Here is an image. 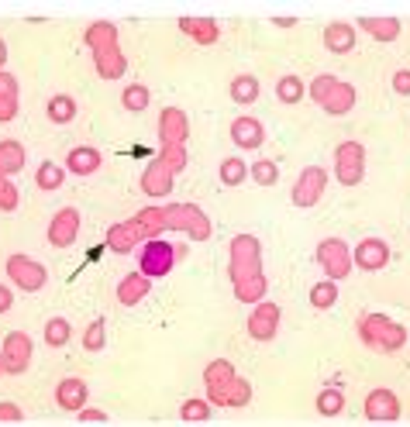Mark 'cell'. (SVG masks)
Returning <instances> with one entry per match:
<instances>
[{
  "mask_svg": "<svg viewBox=\"0 0 410 427\" xmlns=\"http://www.w3.org/2000/svg\"><path fill=\"white\" fill-rule=\"evenodd\" d=\"M80 227H83V214L76 211V207H62V211L52 214L45 238H48L52 248H69V245L80 238Z\"/></svg>",
  "mask_w": 410,
  "mask_h": 427,
  "instance_id": "30bf717a",
  "label": "cell"
},
{
  "mask_svg": "<svg viewBox=\"0 0 410 427\" xmlns=\"http://www.w3.org/2000/svg\"><path fill=\"white\" fill-rule=\"evenodd\" d=\"M32 355H35V344L25 331H11L4 344H0V369L7 376H25L28 365H32Z\"/></svg>",
  "mask_w": 410,
  "mask_h": 427,
  "instance_id": "52a82bcc",
  "label": "cell"
},
{
  "mask_svg": "<svg viewBox=\"0 0 410 427\" xmlns=\"http://www.w3.org/2000/svg\"><path fill=\"white\" fill-rule=\"evenodd\" d=\"M386 321H390V317H386V314H376V310L362 314V317H359V324H355V328H359V342L366 344V348H372V351H376L379 331H383V324H386Z\"/></svg>",
  "mask_w": 410,
  "mask_h": 427,
  "instance_id": "e575fe53",
  "label": "cell"
},
{
  "mask_svg": "<svg viewBox=\"0 0 410 427\" xmlns=\"http://www.w3.org/2000/svg\"><path fill=\"white\" fill-rule=\"evenodd\" d=\"M104 344H107V321L93 317L90 328L83 331V351H104Z\"/></svg>",
  "mask_w": 410,
  "mask_h": 427,
  "instance_id": "7bdbcfd3",
  "label": "cell"
},
{
  "mask_svg": "<svg viewBox=\"0 0 410 427\" xmlns=\"http://www.w3.org/2000/svg\"><path fill=\"white\" fill-rule=\"evenodd\" d=\"M362 410H366V421H372V424H397L400 414H404L400 396L393 389H386V386L372 389L366 396V403H362Z\"/></svg>",
  "mask_w": 410,
  "mask_h": 427,
  "instance_id": "8fae6325",
  "label": "cell"
},
{
  "mask_svg": "<svg viewBox=\"0 0 410 427\" xmlns=\"http://www.w3.org/2000/svg\"><path fill=\"white\" fill-rule=\"evenodd\" d=\"M210 414H214V403L207 396H190V400L179 403V421L183 424H207Z\"/></svg>",
  "mask_w": 410,
  "mask_h": 427,
  "instance_id": "4dcf8cb0",
  "label": "cell"
},
{
  "mask_svg": "<svg viewBox=\"0 0 410 427\" xmlns=\"http://www.w3.org/2000/svg\"><path fill=\"white\" fill-rule=\"evenodd\" d=\"M390 86H393L397 97H410V69H397V73L390 76Z\"/></svg>",
  "mask_w": 410,
  "mask_h": 427,
  "instance_id": "c3c4849f",
  "label": "cell"
},
{
  "mask_svg": "<svg viewBox=\"0 0 410 427\" xmlns=\"http://www.w3.org/2000/svg\"><path fill=\"white\" fill-rule=\"evenodd\" d=\"M179 31L204 48L221 42V21H214V18H179Z\"/></svg>",
  "mask_w": 410,
  "mask_h": 427,
  "instance_id": "44dd1931",
  "label": "cell"
},
{
  "mask_svg": "<svg viewBox=\"0 0 410 427\" xmlns=\"http://www.w3.org/2000/svg\"><path fill=\"white\" fill-rule=\"evenodd\" d=\"M183 255H186L183 245H172V241H163V238H152V241H145L142 252H138V272H145L149 279H165Z\"/></svg>",
  "mask_w": 410,
  "mask_h": 427,
  "instance_id": "3957f363",
  "label": "cell"
},
{
  "mask_svg": "<svg viewBox=\"0 0 410 427\" xmlns=\"http://www.w3.org/2000/svg\"><path fill=\"white\" fill-rule=\"evenodd\" d=\"M0 97L18 100V76H14V73H7V69H0Z\"/></svg>",
  "mask_w": 410,
  "mask_h": 427,
  "instance_id": "681fc988",
  "label": "cell"
},
{
  "mask_svg": "<svg viewBox=\"0 0 410 427\" xmlns=\"http://www.w3.org/2000/svg\"><path fill=\"white\" fill-rule=\"evenodd\" d=\"M156 159H159L169 172H183L190 155H186V145H159V148H156Z\"/></svg>",
  "mask_w": 410,
  "mask_h": 427,
  "instance_id": "ab89813d",
  "label": "cell"
},
{
  "mask_svg": "<svg viewBox=\"0 0 410 427\" xmlns=\"http://www.w3.org/2000/svg\"><path fill=\"white\" fill-rule=\"evenodd\" d=\"M0 376H4V369H0Z\"/></svg>",
  "mask_w": 410,
  "mask_h": 427,
  "instance_id": "11a10c76",
  "label": "cell"
},
{
  "mask_svg": "<svg viewBox=\"0 0 410 427\" xmlns=\"http://www.w3.org/2000/svg\"><path fill=\"white\" fill-rule=\"evenodd\" d=\"M334 179L341 186H359L366 179V145L362 141H341L334 148Z\"/></svg>",
  "mask_w": 410,
  "mask_h": 427,
  "instance_id": "277c9868",
  "label": "cell"
},
{
  "mask_svg": "<svg viewBox=\"0 0 410 427\" xmlns=\"http://www.w3.org/2000/svg\"><path fill=\"white\" fill-rule=\"evenodd\" d=\"M18 100H7V97H0V125H11L14 118H18Z\"/></svg>",
  "mask_w": 410,
  "mask_h": 427,
  "instance_id": "f907efd6",
  "label": "cell"
},
{
  "mask_svg": "<svg viewBox=\"0 0 410 427\" xmlns=\"http://www.w3.org/2000/svg\"><path fill=\"white\" fill-rule=\"evenodd\" d=\"M214 407H228V410H242V407H248L252 403V383L248 379H242V376H235L231 383L224 386L214 400H210Z\"/></svg>",
  "mask_w": 410,
  "mask_h": 427,
  "instance_id": "7402d4cb",
  "label": "cell"
},
{
  "mask_svg": "<svg viewBox=\"0 0 410 427\" xmlns=\"http://www.w3.org/2000/svg\"><path fill=\"white\" fill-rule=\"evenodd\" d=\"M93 69L100 80H121L128 73V55H124L118 45H104V48H93Z\"/></svg>",
  "mask_w": 410,
  "mask_h": 427,
  "instance_id": "9a60e30c",
  "label": "cell"
},
{
  "mask_svg": "<svg viewBox=\"0 0 410 427\" xmlns=\"http://www.w3.org/2000/svg\"><path fill=\"white\" fill-rule=\"evenodd\" d=\"M41 338H45L48 348H62V344H69V338H73V324L66 317H48Z\"/></svg>",
  "mask_w": 410,
  "mask_h": 427,
  "instance_id": "8d00e7d4",
  "label": "cell"
},
{
  "mask_svg": "<svg viewBox=\"0 0 410 427\" xmlns=\"http://www.w3.org/2000/svg\"><path fill=\"white\" fill-rule=\"evenodd\" d=\"M238 372H235V365L228 362V358H214V362H207L204 365V386H207V400H214L224 386L231 383Z\"/></svg>",
  "mask_w": 410,
  "mask_h": 427,
  "instance_id": "cb8c5ba5",
  "label": "cell"
},
{
  "mask_svg": "<svg viewBox=\"0 0 410 427\" xmlns=\"http://www.w3.org/2000/svg\"><path fill=\"white\" fill-rule=\"evenodd\" d=\"M62 183H66V166H59V162H41L35 169V186L39 190H59Z\"/></svg>",
  "mask_w": 410,
  "mask_h": 427,
  "instance_id": "74e56055",
  "label": "cell"
},
{
  "mask_svg": "<svg viewBox=\"0 0 410 427\" xmlns=\"http://www.w3.org/2000/svg\"><path fill=\"white\" fill-rule=\"evenodd\" d=\"M231 141H235L238 148H248V152L262 148V141H266V128H262V121H259V118H252V114L235 118V121H231Z\"/></svg>",
  "mask_w": 410,
  "mask_h": 427,
  "instance_id": "e0dca14e",
  "label": "cell"
},
{
  "mask_svg": "<svg viewBox=\"0 0 410 427\" xmlns=\"http://www.w3.org/2000/svg\"><path fill=\"white\" fill-rule=\"evenodd\" d=\"M235 286V300H242V303H259V300H266L269 293V279H266V272H259V276H248V279H238V283H231Z\"/></svg>",
  "mask_w": 410,
  "mask_h": 427,
  "instance_id": "f1b7e54d",
  "label": "cell"
},
{
  "mask_svg": "<svg viewBox=\"0 0 410 427\" xmlns=\"http://www.w3.org/2000/svg\"><path fill=\"white\" fill-rule=\"evenodd\" d=\"M334 83H338V80H334L331 73H317V76L310 80V86H307V93H310V100H314V104L321 107V104H324V97H328L331 90H334Z\"/></svg>",
  "mask_w": 410,
  "mask_h": 427,
  "instance_id": "ee69618b",
  "label": "cell"
},
{
  "mask_svg": "<svg viewBox=\"0 0 410 427\" xmlns=\"http://www.w3.org/2000/svg\"><path fill=\"white\" fill-rule=\"evenodd\" d=\"M11 307H14V290L7 283H0V314H7Z\"/></svg>",
  "mask_w": 410,
  "mask_h": 427,
  "instance_id": "816d5d0a",
  "label": "cell"
},
{
  "mask_svg": "<svg viewBox=\"0 0 410 427\" xmlns=\"http://www.w3.org/2000/svg\"><path fill=\"white\" fill-rule=\"evenodd\" d=\"M121 104L128 114H142V111H149V104H152V90L145 83H128L121 90Z\"/></svg>",
  "mask_w": 410,
  "mask_h": 427,
  "instance_id": "836d02e7",
  "label": "cell"
},
{
  "mask_svg": "<svg viewBox=\"0 0 410 427\" xmlns=\"http://www.w3.org/2000/svg\"><path fill=\"white\" fill-rule=\"evenodd\" d=\"M276 100H280V104H300V100H303V80L293 76V73L280 76V80H276Z\"/></svg>",
  "mask_w": 410,
  "mask_h": 427,
  "instance_id": "60d3db41",
  "label": "cell"
},
{
  "mask_svg": "<svg viewBox=\"0 0 410 427\" xmlns=\"http://www.w3.org/2000/svg\"><path fill=\"white\" fill-rule=\"evenodd\" d=\"M262 272V241L255 234H235L231 245H228V279L238 283L248 276H259Z\"/></svg>",
  "mask_w": 410,
  "mask_h": 427,
  "instance_id": "7a4b0ae2",
  "label": "cell"
},
{
  "mask_svg": "<svg viewBox=\"0 0 410 427\" xmlns=\"http://www.w3.org/2000/svg\"><path fill=\"white\" fill-rule=\"evenodd\" d=\"M4 66H7V42L0 38V69H4Z\"/></svg>",
  "mask_w": 410,
  "mask_h": 427,
  "instance_id": "db71d44e",
  "label": "cell"
},
{
  "mask_svg": "<svg viewBox=\"0 0 410 427\" xmlns=\"http://www.w3.org/2000/svg\"><path fill=\"white\" fill-rule=\"evenodd\" d=\"M355 100H359V93H355V86L352 83H334V90H331L328 97H324V104H321V111L324 114H331V118H345L352 107H355Z\"/></svg>",
  "mask_w": 410,
  "mask_h": 427,
  "instance_id": "603a6c76",
  "label": "cell"
},
{
  "mask_svg": "<svg viewBox=\"0 0 410 427\" xmlns=\"http://www.w3.org/2000/svg\"><path fill=\"white\" fill-rule=\"evenodd\" d=\"M25 421V410L11 400H0V424H21Z\"/></svg>",
  "mask_w": 410,
  "mask_h": 427,
  "instance_id": "bcb514c9",
  "label": "cell"
},
{
  "mask_svg": "<svg viewBox=\"0 0 410 427\" xmlns=\"http://www.w3.org/2000/svg\"><path fill=\"white\" fill-rule=\"evenodd\" d=\"M321 42L334 55H348L355 48V42H359V31H355L352 21H331L328 28H324V35H321Z\"/></svg>",
  "mask_w": 410,
  "mask_h": 427,
  "instance_id": "ac0fdd59",
  "label": "cell"
},
{
  "mask_svg": "<svg viewBox=\"0 0 410 427\" xmlns=\"http://www.w3.org/2000/svg\"><path fill=\"white\" fill-rule=\"evenodd\" d=\"M324 190H328V169H321V166H307V169L296 176L289 200H293L296 207L307 211V207H317V204H321Z\"/></svg>",
  "mask_w": 410,
  "mask_h": 427,
  "instance_id": "9c48e42d",
  "label": "cell"
},
{
  "mask_svg": "<svg viewBox=\"0 0 410 427\" xmlns=\"http://www.w3.org/2000/svg\"><path fill=\"white\" fill-rule=\"evenodd\" d=\"M25 145L21 141H14V138H7V141H0V176L4 179H11L14 172L25 169Z\"/></svg>",
  "mask_w": 410,
  "mask_h": 427,
  "instance_id": "83f0119b",
  "label": "cell"
},
{
  "mask_svg": "<svg viewBox=\"0 0 410 427\" xmlns=\"http://www.w3.org/2000/svg\"><path fill=\"white\" fill-rule=\"evenodd\" d=\"M338 303V283L334 279H321L310 286V307L314 310H331Z\"/></svg>",
  "mask_w": 410,
  "mask_h": 427,
  "instance_id": "f35d334b",
  "label": "cell"
},
{
  "mask_svg": "<svg viewBox=\"0 0 410 427\" xmlns=\"http://www.w3.org/2000/svg\"><path fill=\"white\" fill-rule=\"evenodd\" d=\"M76 421L80 424H111V417L104 410H93V407H80L76 410Z\"/></svg>",
  "mask_w": 410,
  "mask_h": 427,
  "instance_id": "7dc6e473",
  "label": "cell"
},
{
  "mask_svg": "<svg viewBox=\"0 0 410 427\" xmlns=\"http://www.w3.org/2000/svg\"><path fill=\"white\" fill-rule=\"evenodd\" d=\"M165 231H183L190 241H207L214 234V224L197 204H152L121 224H111L104 245L118 255H128V252H135L138 241L163 238Z\"/></svg>",
  "mask_w": 410,
  "mask_h": 427,
  "instance_id": "6da1fadb",
  "label": "cell"
},
{
  "mask_svg": "<svg viewBox=\"0 0 410 427\" xmlns=\"http://www.w3.org/2000/svg\"><path fill=\"white\" fill-rule=\"evenodd\" d=\"M86 400H90V386H86V379H80V376H66V379H59V386H55V407L76 414L80 407H86Z\"/></svg>",
  "mask_w": 410,
  "mask_h": 427,
  "instance_id": "2e32d148",
  "label": "cell"
},
{
  "mask_svg": "<svg viewBox=\"0 0 410 427\" xmlns=\"http://www.w3.org/2000/svg\"><path fill=\"white\" fill-rule=\"evenodd\" d=\"M4 269H7V279L18 290H25V293H39V290H45V283H48V269L41 265L39 258L21 255V252H14V255L7 258Z\"/></svg>",
  "mask_w": 410,
  "mask_h": 427,
  "instance_id": "5b68a950",
  "label": "cell"
},
{
  "mask_svg": "<svg viewBox=\"0 0 410 427\" xmlns=\"http://www.w3.org/2000/svg\"><path fill=\"white\" fill-rule=\"evenodd\" d=\"M217 179H221V186H242V183L248 179V162L245 159H238V155L221 159V166H217Z\"/></svg>",
  "mask_w": 410,
  "mask_h": 427,
  "instance_id": "d6a6232c",
  "label": "cell"
},
{
  "mask_svg": "<svg viewBox=\"0 0 410 427\" xmlns=\"http://www.w3.org/2000/svg\"><path fill=\"white\" fill-rule=\"evenodd\" d=\"M352 265L362 269V272H379L390 265V245L383 238H362L355 248H352Z\"/></svg>",
  "mask_w": 410,
  "mask_h": 427,
  "instance_id": "7c38bea8",
  "label": "cell"
},
{
  "mask_svg": "<svg viewBox=\"0 0 410 427\" xmlns=\"http://www.w3.org/2000/svg\"><path fill=\"white\" fill-rule=\"evenodd\" d=\"M248 176L255 179V186H276L280 183V166L273 159H255L248 166Z\"/></svg>",
  "mask_w": 410,
  "mask_h": 427,
  "instance_id": "b9f144b4",
  "label": "cell"
},
{
  "mask_svg": "<svg viewBox=\"0 0 410 427\" xmlns=\"http://www.w3.org/2000/svg\"><path fill=\"white\" fill-rule=\"evenodd\" d=\"M156 131H159V145H186V138H190V118H186V111L163 107Z\"/></svg>",
  "mask_w": 410,
  "mask_h": 427,
  "instance_id": "4fadbf2b",
  "label": "cell"
},
{
  "mask_svg": "<svg viewBox=\"0 0 410 427\" xmlns=\"http://www.w3.org/2000/svg\"><path fill=\"white\" fill-rule=\"evenodd\" d=\"M280 321H283L280 303H273V300H259V303L252 307L248 321H245L248 338H252V342H273V338L280 335Z\"/></svg>",
  "mask_w": 410,
  "mask_h": 427,
  "instance_id": "ba28073f",
  "label": "cell"
},
{
  "mask_svg": "<svg viewBox=\"0 0 410 427\" xmlns=\"http://www.w3.org/2000/svg\"><path fill=\"white\" fill-rule=\"evenodd\" d=\"M404 344H407V328H404V324H397V321L390 317V321L383 324V331H379L376 351H383V355H397Z\"/></svg>",
  "mask_w": 410,
  "mask_h": 427,
  "instance_id": "f546056e",
  "label": "cell"
},
{
  "mask_svg": "<svg viewBox=\"0 0 410 427\" xmlns=\"http://www.w3.org/2000/svg\"><path fill=\"white\" fill-rule=\"evenodd\" d=\"M45 114H48L52 125H69V121H76L80 104H76V97H69V93H52L48 104H45Z\"/></svg>",
  "mask_w": 410,
  "mask_h": 427,
  "instance_id": "d4e9b609",
  "label": "cell"
},
{
  "mask_svg": "<svg viewBox=\"0 0 410 427\" xmlns=\"http://www.w3.org/2000/svg\"><path fill=\"white\" fill-rule=\"evenodd\" d=\"M18 204H21L18 186H14L11 179H4V176H0V214H14L18 211Z\"/></svg>",
  "mask_w": 410,
  "mask_h": 427,
  "instance_id": "f6af8a7d",
  "label": "cell"
},
{
  "mask_svg": "<svg viewBox=\"0 0 410 427\" xmlns=\"http://www.w3.org/2000/svg\"><path fill=\"white\" fill-rule=\"evenodd\" d=\"M359 28L376 42H397L400 38V18H359Z\"/></svg>",
  "mask_w": 410,
  "mask_h": 427,
  "instance_id": "484cf974",
  "label": "cell"
},
{
  "mask_svg": "<svg viewBox=\"0 0 410 427\" xmlns=\"http://www.w3.org/2000/svg\"><path fill=\"white\" fill-rule=\"evenodd\" d=\"M228 93H231V100L235 104H255L259 100V93H262V86H259V76H252V73H238L231 86H228Z\"/></svg>",
  "mask_w": 410,
  "mask_h": 427,
  "instance_id": "1f68e13d",
  "label": "cell"
},
{
  "mask_svg": "<svg viewBox=\"0 0 410 427\" xmlns=\"http://www.w3.org/2000/svg\"><path fill=\"white\" fill-rule=\"evenodd\" d=\"M104 166V152L97 148V145H76V148H69V155H66V172H73V176H93V172Z\"/></svg>",
  "mask_w": 410,
  "mask_h": 427,
  "instance_id": "d6986e66",
  "label": "cell"
},
{
  "mask_svg": "<svg viewBox=\"0 0 410 427\" xmlns=\"http://www.w3.org/2000/svg\"><path fill=\"white\" fill-rule=\"evenodd\" d=\"M314 407H317L321 417H338V414L345 410V393H341L338 386H324V389L314 396Z\"/></svg>",
  "mask_w": 410,
  "mask_h": 427,
  "instance_id": "d590c367",
  "label": "cell"
},
{
  "mask_svg": "<svg viewBox=\"0 0 410 427\" xmlns=\"http://www.w3.org/2000/svg\"><path fill=\"white\" fill-rule=\"evenodd\" d=\"M172 183H176V172L165 169L156 155H152V162L142 169V179H138L142 193H145V197H152V200H165V197L172 193Z\"/></svg>",
  "mask_w": 410,
  "mask_h": 427,
  "instance_id": "5bb4252c",
  "label": "cell"
},
{
  "mask_svg": "<svg viewBox=\"0 0 410 427\" xmlns=\"http://www.w3.org/2000/svg\"><path fill=\"white\" fill-rule=\"evenodd\" d=\"M83 45L93 52V48H104V45H118V24L114 21H90L83 28Z\"/></svg>",
  "mask_w": 410,
  "mask_h": 427,
  "instance_id": "4316f807",
  "label": "cell"
},
{
  "mask_svg": "<svg viewBox=\"0 0 410 427\" xmlns=\"http://www.w3.org/2000/svg\"><path fill=\"white\" fill-rule=\"evenodd\" d=\"M149 293H152V279H149L145 272H138V269L128 272L121 283H118V290H114V297H118L121 307H138Z\"/></svg>",
  "mask_w": 410,
  "mask_h": 427,
  "instance_id": "ffe728a7",
  "label": "cell"
},
{
  "mask_svg": "<svg viewBox=\"0 0 410 427\" xmlns=\"http://www.w3.org/2000/svg\"><path fill=\"white\" fill-rule=\"evenodd\" d=\"M296 21H300V18H293V14H283V18H273V24H276V28H293Z\"/></svg>",
  "mask_w": 410,
  "mask_h": 427,
  "instance_id": "f5cc1de1",
  "label": "cell"
},
{
  "mask_svg": "<svg viewBox=\"0 0 410 427\" xmlns=\"http://www.w3.org/2000/svg\"><path fill=\"white\" fill-rule=\"evenodd\" d=\"M314 258L324 272V279H334L341 283L348 272H352V248L341 241V238H324L317 248H314Z\"/></svg>",
  "mask_w": 410,
  "mask_h": 427,
  "instance_id": "8992f818",
  "label": "cell"
}]
</instances>
